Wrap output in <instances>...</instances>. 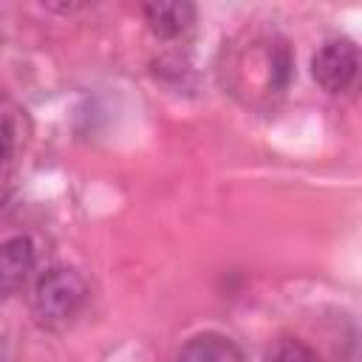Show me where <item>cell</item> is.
Wrapping results in <instances>:
<instances>
[{
    "mask_svg": "<svg viewBox=\"0 0 362 362\" xmlns=\"http://www.w3.org/2000/svg\"><path fill=\"white\" fill-rule=\"evenodd\" d=\"M178 362H243V354L229 337L198 334L181 348Z\"/></svg>",
    "mask_w": 362,
    "mask_h": 362,
    "instance_id": "5b68a950",
    "label": "cell"
},
{
    "mask_svg": "<svg viewBox=\"0 0 362 362\" xmlns=\"http://www.w3.org/2000/svg\"><path fill=\"white\" fill-rule=\"evenodd\" d=\"M359 51L351 40H328L311 57V76L328 93H345L356 82Z\"/></svg>",
    "mask_w": 362,
    "mask_h": 362,
    "instance_id": "7a4b0ae2",
    "label": "cell"
},
{
    "mask_svg": "<svg viewBox=\"0 0 362 362\" xmlns=\"http://www.w3.org/2000/svg\"><path fill=\"white\" fill-rule=\"evenodd\" d=\"M34 263H37V252L25 235L0 240V303L25 283Z\"/></svg>",
    "mask_w": 362,
    "mask_h": 362,
    "instance_id": "3957f363",
    "label": "cell"
},
{
    "mask_svg": "<svg viewBox=\"0 0 362 362\" xmlns=\"http://www.w3.org/2000/svg\"><path fill=\"white\" fill-rule=\"evenodd\" d=\"M272 362H320V356L305 342H300V339H283L274 348Z\"/></svg>",
    "mask_w": 362,
    "mask_h": 362,
    "instance_id": "8992f818",
    "label": "cell"
},
{
    "mask_svg": "<svg viewBox=\"0 0 362 362\" xmlns=\"http://www.w3.org/2000/svg\"><path fill=\"white\" fill-rule=\"evenodd\" d=\"M11 153H14V127L6 116H0V167L11 158Z\"/></svg>",
    "mask_w": 362,
    "mask_h": 362,
    "instance_id": "52a82bcc",
    "label": "cell"
},
{
    "mask_svg": "<svg viewBox=\"0 0 362 362\" xmlns=\"http://www.w3.org/2000/svg\"><path fill=\"white\" fill-rule=\"evenodd\" d=\"M144 20L147 28L161 37V40H173L181 37L192 23H195V6L187 0H164V3H147L144 8Z\"/></svg>",
    "mask_w": 362,
    "mask_h": 362,
    "instance_id": "277c9868",
    "label": "cell"
},
{
    "mask_svg": "<svg viewBox=\"0 0 362 362\" xmlns=\"http://www.w3.org/2000/svg\"><path fill=\"white\" fill-rule=\"evenodd\" d=\"M85 300V277L71 266H54L42 272L34 286V317L45 328H62L82 311Z\"/></svg>",
    "mask_w": 362,
    "mask_h": 362,
    "instance_id": "6da1fadb",
    "label": "cell"
}]
</instances>
